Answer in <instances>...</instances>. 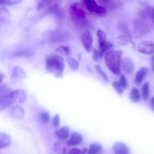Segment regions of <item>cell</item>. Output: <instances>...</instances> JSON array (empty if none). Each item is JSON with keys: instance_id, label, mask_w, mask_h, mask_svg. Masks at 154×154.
Instances as JSON below:
<instances>
[{"instance_id": "cell-32", "label": "cell", "mask_w": 154, "mask_h": 154, "mask_svg": "<svg viewBox=\"0 0 154 154\" xmlns=\"http://www.w3.org/2000/svg\"><path fill=\"white\" fill-rule=\"evenodd\" d=\"M51 0H40L37 6V10L40 11L48 5L51 2Z\"/></svg>"}, {"instance_id": "cell-11", "label": "cell", "mask_w": 154, "mask_h": 154, "mask_svg": "<svg viewBox=\"0 0 154 154\" xmlns=\"http://www.w3.org/2000/svg\"><path fill=\"white\" fill-rule=\"evenodd\" d=\"M140 15L144 19H149L154 23V6H147L140 11Z\"/></svg>"}, {"instance_id": "cell-4", "label": "cell", "mask_w": 154, "mask_h": 154, "mask_svg": "<svg viewBox=\"0 0 154 154\" xmlns=\"http://www.w3.org/2000/svg\"><path fill=\"white\" fill-rule=\"evenodd\" d=\"M12 91L6 84L0 86V111L13 106L11 96Z\"/></svg>"}, {"instance_id": "cell-37", "label": "cell", "mask_w": 154, "mask_h": 154, "mask_svg": "<svg viewBox=\"0 0 154 154\" xmlns=\"http://www.w3.org/2000/svg\"><path fill=\"white\" fill-rule=\"evenodd\" d=\"M52 123H53V125L56 127H58L60 125V116L58 114H56L52 119Z\"/></svg>"}, {"instance_id": "cell-7", "label": "cell", "mask_w": 154, "mask_h": 154, "mask_svg": "<svg viewBox=\"0 0 154 154\" xmlns=\"http://www.w3.org/2000/svg\"><path fill=\"white\" fill-rule=\"evenodd\" d=\"M82 43L85 50L89 52L91 51L93 45V37L91 32L87 30L84 32L81 37Z\"/></svg>"}, {"instance_id": "cell-10", "label": "cell", "mask_w": 154, "mask_h": 154, "mask_svg": "<svg viewBox=\"0 0 154 154\" xmlns=\"http://www.w3.org/2000/svg\"><path fill=\"white\" fill-rule=\"evenodd\" d=\"M113 151L116 154H130V150L128 146L122 142L116 143L113 146Z\"/></svg>"}, {"instance_id": "cell-35", "label": "cell", "mask_w": 154, "mask_h": 154, "mask_svg": "<svg viewBox=\"0 0 154 154\" xmlns=\"http://www.w3.org/2000/svg\"><path fill=\"white\" fill-rule=\"evenodd\" d=\"M102 57V56L99 51L95 49L93 50L92 58L95 61L99 62V61H100Z\"/></svg>"}, {"instance_id": "cell-43", "label": "cell", "mask_w": 154, "mask_h": 154, "mask_svg": "<svg viewBox=\"0 0 154 154\" xmlns=\"http://www.w3.org/2000/svg\"><path fill=\"white\" fill-rule=\"evenodd\" d=\"M152 60H153V64H154V55L153 56V57Z\"/></svg>"}, {"instance_id": "cell-42", "label": "cell", "mask_w": 154, "mask_h": 154, "mask_svg": "<svg viewBox=\"0 0 154 154\" xmlns=\"http://www.w3.org/2000/svg\"><path fill=\"white\" fill-rule=\"evenodd\" d=\"M61 154H67V149L65 147L63 148Z\"/></svg>"}, {"instance_id": "cell-24", "label": "cell", "mask_w": 154, "mask_h": 154, "mask_svg": "<svg viewBox=\"0 0 154 154\" xmlns=\"http://www.w3.org/2000/svg\"><path fill=\"white\" fill-rule=\"evenodd\" d=\"M67 62L69 68L73 71H77L79 69V65L76 60L73 58H69L67 59Z\"/></svg>"}, {"instance_id": "cell-15", "label": "cell", "mask_w": 154, "mask_h": 154, "mask_svg": "<svg viewBox=\"0 0 154 154\" xmlns=\"http://www.w3.org/2000/svg\"><path fill=\"white\" fill-rule=\"evenodd\" d=\"M11 143V137L8 134L0 133V149L9 146Z\"/></svg>"}, {"instance_id": "cell-6", "label": "cell", "mask_w": 154, "mask_h": 154, "mask_svg": "<svg viewBox=\"0 0 154 154\" xmlns=\"http://www.w3.org/2000/svg\"><path fill=\"white\" fill-rule=\"evenodd\" d=\"M11 96L13 105L23 104L26 102L28 98L27 92L23 89L12 91Z\"/></svg>"}, {"instance_id": "cell-1", "label": "cell", "mask_w": 154, "mask_h": 154, "mask_svg": "<svg viewBox=\"0 0 154 154\" xmlns=\"http://www.w3.org/2000/svg\"><path fill=\"white\" fill-rule=\"evenodd\" d=\"M122 55V51L112 50L105 54V61L108 68L116 75H119L121 73Z\"/></svg>"}, {"instance_id": "cell-30", "label": "cell", "mask_w": 154, "mask_h": 154, "mask_svg": "<svg viewBox=\"0 0 154 154\" xmlns=\"http://www.w3.org/2000/svg\"><path fill=\"white\" fill-rule=\"evenodd\" d=\"M113 86L114 88L115 89V90L119 94H122L124 93V91L125 89H124L122 86L120 85L119 84V82L114 81L113 82Z\"/></svg>"}, {"instance_id": "cell-12", "label": "cell", "mask_w": 154, "mask_h": 154, "mask_svg": "<svg viewBox=\"0 0 154 154\" xmlns=\"http://www.w3.org/2000/svg\"><path fill=\"white\" fill-rule=\"evenodd\" d=\"M83 140V137L80 134L74 132L71 135L69 140L68 141L67 145L69 146H76L80 144Z\"/></svg>"}, {"instance_id": "cell-38", "label": "cell", "mask_w": 154, "mask_h": 154, "mask_svg": "<svg viewBox=\"0 0 154 154\" xmlns=\"http://www.w3.org/2000/svg\"><path fill=\"white\" fill-rule=\"evenodd\" d=\"M68 154H82V150L77 148H74L69 152Z\"/></svg>"}, {"instance_id": "cell-20", "label": "cell", "mask_w": 154, "mask_h": 154, "mask_svg": "<svg viewBox=\"0 0 154 154\" xmlns=\"http://www.w3.org/2000/svg\"><path fill=\"white\" fill-rule=\"evenodd\" d=\"M129 97L130 99L133 102L137 103L140 100V95L138 89L134 88L130 91Z\"/></svg>"}, {"instance_id": "cell-14", "label": "cell", "mask_w": 154, "mask_h": 154, "mask_svg": "<svg viewBox=\"0 0 154 154\" xmlns=\"http://www.w3.org/2000/svg\"><path fill=\"white\" fill-rule=\"evenodd\" d=\"M26 77V74L21 68L16 66L14 68L11 75V77L13 79L20 80L25 79Z\"/></svg>"}, {"instance_id": "cell-44", "label": "cell", "mask_w": 154, "mask_h": 154, "mask_svg": "<svg viewBox=\"0 0 154 154\" xmlns=\"http://www.w3.org/2000/svg\"><path fill=\"white\" fill-rule=\"evenodd\" d=\"M153 70L154 71V64H153Z\"/></svg>"}, {"instance_id": "cell-25", "label": "cell", "mask_w": 154, "mask_h": 154, "mask_svg": "<svg viewBox=\"0 0 154 154\" xmlns=\"http://www.w3.org/2000/svg\"><path fill=\"white\" fill-rule=\"evenodd\" d=\"M142 97L144 100L149 98L150 96V84L148 82L144 83L142 88Z\"/></svg>"}, {"instance_id": "cell-18", "label": "cell", "mask_w": 154, "mask_h": 154, "mask_svg": "<svg viewBox=\"0 0 154 154\" xmlns=\"http://www.w3.org/2000/svg\"><path fill=\"white\" fill-rule=\"evenodd\" d=\"M102 147L98 143L91 144L88 151V154H100L102 152Z\"/></svg>"}, {"instance_id": "cell-8", "label": "cell", "mask_w": 154, "mask_h": 154, "mask_svg": "<svg viewBox=\"0 0 154 154\" xmlns=\"http://www.w3.org/2000/svg\"><path fill=\"white\" fill-rule=\"evenodd\" d=\"M137 50L141 53L151 55L154 52V44L151 41L142 42L138 45Z\"/></svg>"}, {"instance_id": "cell-33", "label": "cell", "mask_w": 154, "mask_h": 154, "mask_svg": "<svg viewBox=\"0 0 154 154\" xmlns=\"http://www.w3.org/2000/svg\"><path fill=\"white\" fill-rule=\"evenodd\" d=\"M22 0H0V4L14 5L17 4L21 2Z\"/></svg>"}, {"instance_id": "cell-27", "label": "cell", "mask_w": 154, "mask_h": 154, "mask_svg": "<svg viewBox=\"0 0 154 154\" xmlns=\"http://www.w3.org/2000/svg\"><path fill=\"white\" fill-rule=\"evenodd\" d=\"M95 68H96V70H97V72L99 73L100 75L102 77V78H103V79L106 82H109V78L108 76L106 74L105 72L103 71V69L101 68V67L100 66H96V67H95Z\"/></svg>"}, {"instance_id": "cell-36", "label": "cell", "mask_w": 154, "mask_h": 154, "mask_svg": "<svg viewBox=\"0 0 154 154\" xmlns=\"http://www.w3.org/2000/svg\"><path fill=\"white\" fill-rule=\"evenodd\" d=\"M130 39L129 37L127 36H121L118 38L119 41V43L122 45H125L129 41V40Z\"/></svg>"}, {"instance_id": "cell-34", "label": "cell", "mask_w": 154, "mask_h": 154, "mask_svg": "<svg viewBox=\"0 0 154 154\" xmlns=\"http://www.w3.org/2000/svg\"><path fill=\"white\" fill-rule=\"evenodd\" d=\"M48 11L54 13L59 17L62 16V12H61L60 9L57 5H54V6L50 7L48 9Z\"/></svg>"}, {"instance_id": "cell-13", "label": "cell", "mask_w": 154, "mask_h": 154, "mask_svg": "<svg viewBox=\"0 0 154 154\" xmlns=\"http://www.w3.org/2000/svg\"><path fill=\"white\" fill-rule=\"evenodd\" d=\"M148 72V69L146 67L141 68L138 70L136 73L135 77V82L137 84H140L142 83L144 79L145 78L146 76L147 75Z\"/></svg>"}, {"instance_id": "cell-26", "label": "cell", "mask_w": 154, "mask_h": 154, "mask_svg": "<svg viewBox=\"0 0 154 154\" xmlns=\"http://www.w3.org/2000/svg\"><path fill=\"white\" fill-rule=\"evenodd\" d=\"M39 118L42 123L47 124L49 122L50 116L48 112H42L40 114Z\"/></svg>"}, {"instance_id": "cell-40", "label": "cell", "mask_w": 154, "mask_h": 154, "mask_svg": "<svg viewBox=\"0 0 154 154\" xmlns=\"http://www.w3.org/2000/svg\"><path fill=\"white\" fill-rule=\"evenodd\" d=\"M150 105L151 109L154 111V97H153L151 98Z\"/></svg>"}, {"instance_id": "cell-19", "label": "cell", "mask_w": 154, "mask_h": 154, "mask_svg": "<svg viewBox=\"0 0 154 154\" xmlns=\"http://www.w3.org/2000/svg\"><path fill=\"white\" fill-rule=\"evenodd\" d=\"M56 51L61 56L69 57L71 53V49L68 46H58L56 48Z\"/></svg>"}, {"instance_id": "cell-5", "label": "cell", "mask_w": 154, "mask_h": 154, "mask_svg": "<svg viewBox=\"0 0 154 154\" xmlns=\"http://www.w3.org/2000/svg\"><path fill=\"white\" fill-rule=\"evenodd\" d=\"M85 7L91 13L100 17L106 14V10L104 7L98 5L95 0H82Z\"/></svg>"}, {"instance_id": "cell-41", "label": "cell", "mask_w": 154, "mask_h": 154, "mask_svg": "<svg viewBox=\"0 0 154 154\" xmlns=\"http://www.w3.org/2000/svg\"><path fill=\"white\" fill-rule=\"evenodd\" d=\"M5 78V75L2 72L0 71V84L2 82L3 80Z\"/></svg>"}, {"instance_id": "cell-17", "label": "cell", "mask_w": 154, "mask_h": 154, "mask_svg": "<svg viewBox=\"0 0 154 154\" xmlns=\"http://www.w3.org/2000/svg\"><path fill=\"white\" fill-rule=\"evenodd\" d=\"M11 114L14 117L22 118L24 116V110L20 106H15L12 107Z\"/></svg>"}, {"instance_id": "cell-9", "label": "cell", "mask_w": 154, "mask_h": 154, "mask_svg": "<svg viewBox=\"0 0 154 154\" xmlns=\"http://www.w3.org/2000/svg\"><path fill=\"white\" fill-rule=\"evenodd\" d=\"M134 62L129 58H125L122 60L121 63V69L125 74H131L134 70Z\"/></svg>"}, {"instance_id": "cell-29", "label": "cell", "mask_w": 154, "mask_h": 154, "mask_svg": "<svg viewBox=\"0 0 154 154\" xmlns=\"http://www.w3.org/2000/svg\"><path fill=\"white\" fill-rule=\"evenodd\" d=\"M100 2L109 10H113L115 7V4L113 0H100Z\"/></svg>"}, {"instance_id": "cell-23", "label": "cell", "mask_w": 154, "mask_h": 154, "mask_svg": "<svg viewBox=\"0 0 154 154\" xmlns=\"http://www.w3.org/2000/svg\"><path fill=\"white\" fill-rule=\"evenodd\" d=\"M114 47V45L111 42H106L103 44L101 47L99 48V51H100L102 56L109 51L111 50Z\"/></svg>"}, {"instance_id": "cell-28", "label": "cell", "mask_w": 154, "mask_h": 154, "mask_svg": "<svg viewBox=\"0 0 154 154\" xmlns=\"http://www.w3.org/2000/svg\"><path fill=\"white\" fill-rule=\"evenodd\" d=\"M31 55V52L29 51L20 50L15 52L13 57H27Z\"/></svg>"}, {"instance_id": "cell-3", "label": "cell", "mask_w": 154, "mask_h": 154, "mask_svg": "<svg viewBox=\"0 0 154 154\" xmlns=\"http://www.w3.org/2000/svg\"><path fill=\"white\" fill-rule=\"evenodd\" d=\"M71 20L78 24H83L86 21V14L81 5L78 3L72 4L69 7Z\"/></svg>"}, {"instance_id": "cell-31", "label": "cell", "mask_w": 154, "mask_h": 154, "mask_svg": "<svg viewBox=\"0 0 154 154\" xmlns=\"http://www.w3.org/2000/svg\"><path fill=\"white\" fill-rule=\"evenodd\" d=\"M119 84H120L122 88L125 89L128 88V82L127 79L126 77L124 75H121L119 79Z\"/></svg>"}, {"instance_id": "cell-21", "label": "cell", "mask_w": 154, "mask_h": 154, "mask_svg": "<svg viewBox=\"0 0 154 154\" xmlns=\"http://www.w3.org/2000/svg\"><path fill=\"white\" fill-rule=\"evenodd\" d=\"M97 35L98 38L99 47H101L107 42V35L105 32L99 29L97 32Z\"/></svg>"}, {"instance_id": "cell-2", "label": "cell", "mask_w": 154, "mask_h": 154, "mask_svg": "<svg viewBox=\"0 0 154 154\" xmlns=\"http://www.w3.org/2000/svg\"><path fill=\"white\" fill-rule=\"evenodd\" d=\"M65 65L63 59L60 56L51 54L46 60V69L49 73L53 74L57 78L62 77Z\"/></svg>"}, {"instance_id": "cell-22", "label": "cell", "mask_w": 154, "mask_h": 154, "mask_svg": "<svg viewBox=\"0 0 154 154\" xmlns=\"http://www.w3.org/2000/svg\"><path fill=\"white\" fill-rule=\"evenodd\" d=\"M10 17V13L7 8L0 4V21H5Z\"/></svg>"}, {"instance_id": "cell-16", "label": "cell", "mask_w": 154, "mask_h": 154, "mask_svg": "<svg viewBox=\"0 0 154 154\" xmlns=\"http://www.w3.org/2000/svg\"><path fill=\"white\" fill-rule=\"evenodd\" d=\"M69 129L66 126L63 127L56 130L55 134L58 138L61 139H65L69 135Z\"/></svg>"}, {"instance_id": "cell-39", "label": "cell", "mask_w": 154, "mask_h": 154, "mask_svg": "<svg viewBox=\"0 0 154 154\" xmlns=\"http://www.w3.org/2000/svg\"><path fill=\"white\" fill-rule=\"evenodd\" d=\"M54 152L56 153H59L60 151V145L59 143H56L54 145Z\"/></svg>"}]
</instances>
